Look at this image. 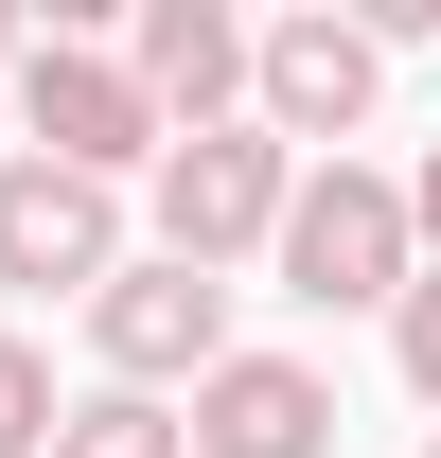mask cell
I'll return each instance as SVG.
<instances>
[{"instance_id": "1", "label": "cell", "mask_w": 441, "mask_h": 458, "mask_svg": "<svg viewBox=\"0 0 441 458\" xmlns=\"http://www.w3.org/2000/svg\"><path fill=\"white\" fill-rule=\"evenodd\" d=\"M18 159H54V176H160L177 159V123L142 106V71L107 54V36H36V54H18Z\"/></svg>"}, {"instance_id": "2", "label": "cell", "mask_w": 441, "mask_h": 458, "mask_svg": "<svg viewBox=\"0 0 441 458\" xmlns=\"http://www.w3.org/2000/svg\"><path fill=\"white\" fill-rule=\"evenodd\" d=\"M265 265H282V300H318V318H353V300H388V318H406V283H424V229H406V194H388L371 159H318Z\"/></svg>"}, {"instance_id": "3", "label": "cell", "mask_w": 441, "mask_h": 458, "mask_svg": "<svg viewBox=\"0 0 441 458\" xmlns=\"http://www.w3.org/2000/svg\"><path fill=\"white\" fill-rule=\"evenodd\" d=\"M282 212H300V159H282L265 123H212V141H177L160 159V265H247V247H282Z\"/></svg>"}, {"instance_id": "4", "label": "cell", "mask_w": 441, "mask_h": 458, "mask_svg": "<svg viewBox=\"0 0 441 458\" xmlns=\"http://www.w3.org/2000/svg\"><path fill=\"white\" fill-rule=\"evenodd\" d=\"M89 352H107V388H142V405H160V388H212V370H229V283L142 247V265L89 300Z\"/></svg>"}, {"instance_id": "5", "label": "cell", "mask_w": 441, "mask_h": 458, "mask_svg": "<svg viewBox=\"0 0 441 458\" xmlns=\"http://www.w3.org/2000/svg\"><path fill=\"white\" fill-rule=\"evenodd\" d=\"M142 247H124V194L107 176H54V159H0V283L18 300H107Z\"/></svg>"}, {"instance_id": "6", "label": "cell", "mask_w": 441, "mask_h": 458, "mask_svg": "<svg viewBox=\"0 0 441 458\" xmlns=\"http://www.w3.org/2000/svg\"><path fill=\"white\" fill-rule=\"evenodd\" d=\"M371 89H388L371 18H282L265 54H247V123H265L282 159H300V141H335V159H353V123H371Z\"/></svg>"}, {"instance_id": "7", "label": "cell", "mask_w": 441, "mask_h": 458, "mask_svg": "<svg viewBox=\"0 0 441 458\" xmlns=\"http://www.w3.org/2000/svg\"><path fill=\"white\" fill-rule=\"evenodd\" d=\"M247 18H212V0H142V36H124V71H142V106L177 123V141H212V123H247Z\"/></svg>"}, {"instance_id": "8", "label": "cell", "mask_w": 441, "mask_h": 458, "mask_svg": "<svg viewBox=\"0 0 441 458\" xmlns=\"http://www.w3.org/2000/svg\"><path fill=\"white\" fill-rule=\"evenodd\" d=\"M195 458H335V388L300 352H229L195 388Z\"/></svg>"}, {"instance_id": "9", "label": "cell", "mask_w": 441, "mask_h": 458, "mask_svg": "<svg viewBox=\"0 0 441 458\" xmlns=\"http://www.w3.org/2000/svg\"><path fill=\"white\" fill-rule=\"evenodd\" d=\"M54 458H195V423H177V405H142V388H89L54 423Z\"/></svg>"}, {"instance_id": "10", "label": "cell", "mask_w": 441, "mask_h": 458, "mask_svg": "<svg viewBox=\"0 0 441 458\" xmlns=\"http://www.w3.org/2000/svg\"><path fill=\"white\" fill-rule=\"evenodd\" d=\"M54 423H71V405H54V352L0 335V458H54Z\"/></svg>"}, {"instance_id": "11", "label": "cell", "mask_w": 441, "mask_h": 458, "mask_svg": "<svg viewBox=\"0 0 441 458\" xmlns=\"http://www.w3.org/2000/svg\"><path fill=\"white\" fill-rule=\"evenodd\" d=\"M388 352H406V388L441 405V265H424V283H406V318H388Z\"/></svg>"}, {"instance_id": "12", "label": "cell", "mask_w": 441, "mask_h": 458, "mask_svg": "<svg viewBox=\"0 0 441 458\" xmlns=\"http://www.w3.org/2000/svg\"><path fill=\"white\" fill-rule=\"evenodd\" d=\"M406 229H424V265H441V159H424V176H406Z\"/></svg>"}, {"instance_id": "13", "label": "cell", "mask_w": 441, "mask_h": 458, "mask_svg": "<svg viewBox=\"0 0 441 458\" xmlns=\"http://www.w3.org/2000/svg\"><path fill=\"white\" fill-rule=\"evenodd\" d=\"M18 54H36V36H18V18H0V71H18Z\"/></svg>"}, {"instance_id": "14", "label": "cell", "mask_w": 441, "mask_h": 458, "mask_svg": "<svg viewBox=\"0 0 441 458\" xmlns=\"http://www.w3.org/2000/svg\"><path fill=\"white\" fill-rule=\"evenodd\" d=\"M424 458H441V423H424Z\"/></svg>"}]
</instances>
